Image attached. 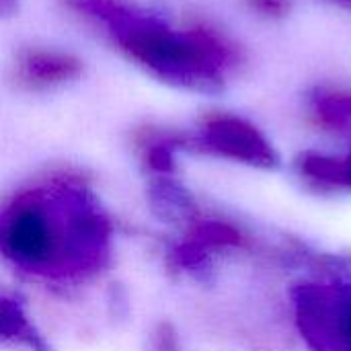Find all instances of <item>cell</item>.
Instances as JSON below:
<instances>
[{"instance_id": "1", "label": "cell", "mask_w": 351, "mask_h": 351, "mask_svg": "<svg viewBox=\"0 0 351 351\" xmlns=\"http://www.w3.org/2000/svg\"><path fill=\"white\" fill-rule=\"evenodd\" d=\"M132 62L177 88L218 95L243 66V47L210 23L173 27L134 0H60Z\"/></svg>"}, {"instance_id": "2", "label": "cell", "mask_w": 351, "mask_h": 351, "mask_svg": "<svg viewBox=\"0 0 351 351\" xmlns=\"http://www.w3.org/2000/svg\"><path fill=\"white\" fill-rule=\"evenodd\" d=\"M195 144L212 154L257 167L278 169L280 154L267 136L251 121L232 113H212L202 121Z\"/></svg>"}, {"instance_id": "3", "label": "cell", "mask_w": 351, "mask_h": 351, "mask_svg": "<svg viewBox=\"0 0 351 351\" xmlns=\"http://www.w3.org/2000/svg\"><path fill=\"white\" fill-rule=\"evenodd\" d=\"M14 214L4 226V247L23 265L45 267L60 251L58 226L47 216V208L41 197L21 202L12 210Z\"/></svg>"}, {"instance_id": "4", "label": "cell", "mask_w": 351, "mask_h": 351, "mask_svg": "<svg viewBox=\"0 0 351 351\" xmlns=\"http://www.w3.org/2000/svg\"><path fill=\"white\" fill-rule=\"evenodd\" d=\"M82 70V60L68 51L27 47L16 53L10 78L23 90H47L76 80Z\"/></svg>"}, {"instance_id": "5", "label": "cell", "mask_w": 351, "mask_h": 351, "mask_svg": "<svg viewBox=\"0 0 351 351\" xmlns=\"http://www.w3.org/2000/svg\"><path fill=\"white\" fill-rule=\"evenodd\" d=\"M308 109L319 125L331 132L351 130V90L315 86L308 95Z\"/></svg>"}, {"instance_id": "6", "label": "cell", "mask_w": 351, "mask_h": 351, "mask_svg": "<svg viewBox=\"0 0 351 351\" xmlns=\"http://www.w3.org/2000/svg\"><path fill=\"white\" fill-rule=\"evenodd\" d=\"M302 177L323 187H346L351 189V150L348 156L335 158L319 152H306L298 158Z\"/></svg>"}, {"instance_id": "7", "label": "cell", "mask_w": 351, "mask_h": 351, "mask_svg": "<svg viewBox=\"0 0 351 351\" xmlns=\"http://www.w3.org/2000/svg\"><path fill=\"white\" fill-rule=\"evenodd\" d=\"M245 4L263 19H284L292 10V0H245Z\"/></svg>"}, {"instance_id": "8", "label": "cell", "mask_w": 351, "mask_h": 351, "mask_svg": "<svg viewBox=\"0 0 351 351\" xmlns=\"http://www.w3.org/2000/svg\"><path fill=\"white\" fill-rule=\"evenodd\" d=\"M341 337L346 339L348 348L351 350V311L343 317V321H341Z\"/></svg>"}, {"instance_id": "9", "label": "cell", "mask_w": 351, "mask_h": 351, "mask_svg": "<svg viewBox=\"0 0 351 351\" xmlns=\"http://www.w3.org/2000/svg\"><path fill=\"white\" fill-rule=\"evenodd\" d=\"M19 8V0H0V16H10Z\"/></svg>"}, {"instance_id": "10", "label": "cell", "mask_w": 351, "mask_h": 351, "mask_svg": "<svg viewBox=\"0 0 351 351\" xmlns=\"http://www.w3.org/2000/svg\"><path fill=\"white\" fill-rule=\"evenodd\" d=\"M329 2H333V4H337V6L346 8L348 12H351V0H329Z\"/></svg>"}]
</instances>
